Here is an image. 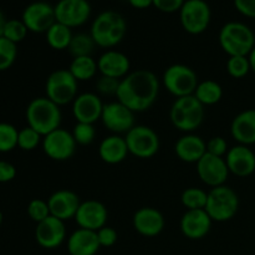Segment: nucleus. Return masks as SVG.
Segmentation results:
<instances>
[{"label": "nucleus", "mask_w": 255, "mask_h": 255, "mask_svg": "<svg viewBox=\"0 0 255 255\" xmlns=\"http://www.w3.org/2000/svg\"><path fill=\"white\" fill-rule=\"evenodd\" d=\"M161 81L154 72L147 69L131 71L120 80L116 99L134 114L151 109L158 99Z\"/></svg>", "instance_id": "f257e3e1"}, {"label": "nucleus", "mask_w": 255, "mask_h": 255, "mask_svg": "<svg viewBox=\"0 0 255 255\" xmlns=\"http://www.w3.org/2000/svg\"><path fill=\"white\" fill-rule=\"evenodd\" d=\"M127 32L126 19L116 10H104L92 21L90 35L96 46L114 49L124 40Z\"/></svg>", "instance_id": "f03ea898"}, {"label": "nucleus", "mask_w": 255, "mask_h": 255, "mask_svg": "<svg viewBox=\"0 0 255 255\" xmlns=\"http://www.w3.org/2000/svg\"><path fill=\"white\" fill-rule=\"evenodd\" d=\"M25 117L27 126L39 132L42 137L61 127V109L46 96L31 100L25 111Z\"/></svg>", "instance_id": "7ed1b4c3"}, {"label": "nucleus", "mask_w": 255, "mask_h": 255, "mask_svg": "<svg viewBox=\"0 0 255 255\" xmlns=\"http://www.w3.org/2000/svg\"><path fill=\"white\" fill-rule=\"evenodd\" d=\"M218 41L229 56H248L255 46V34L242 21H228L221 27Z\"/></svg>", "instance_id": "20e7f679"}, {"label": "nucleus", "mask_w": 255, "mask_h": 255, "mask_svg": "<svg viewBox=\"0 0 255 255\" xmlns=\"http://www.w3.org/2000/svg\"><path fill=\"white\" fill-rule=\"evenodd\" d=\"M204 106L193 96L174 100L169 110V120L173 127L183 133H193L204 121Z\"/></svg>", "instance_id": "39448f33"}, {"label": "nucleus", "mask_w": 255, "mask_h": 255, "mask_svg": "<svg viewBox=\"0 0 255 255\" xmlns=\"http://www.w3.org/2000/svg\"><path fill=\"white\" fill-rule=\"evenodd\" d=\"M241 206L239 196L228 186H219L208 191V199L204 211L213 222L224 223L237 216Z\"/></svg>", "instance_id": "423d86ee"}, {"label": "nucleus", "mask_w": 255, "mask_h": 255, "mask_svg": "<svg viewBox=\"0 0 255 255\" xmlns=\"http://www.w3.org/2000/svg\"><path fill=\"white\" fill-rule=\"evenodd\" d=\"M79 84L69 69H57L47 76L45 96L60 107L66 106L72 104L79 95Z\"/></svg>", "instance_id": "0eeeda50"}, {"label": "nucleus", "mask_w": 255, "mask_h": 255, "mask_svg": "<svg viewBox=\"0 0 255 255\" xmlns=\"http://www.w3.org/2000/svg\"><path fill=\"white\" fill-rule=\"evenodd\" d=\"M198 84L197 72L184 64L171 65L162 75V85L176 99L193 95Z\"/></svg>", "instance_id": "6e6552de"}, {"label": "nucleus", "mask_w": 255, "mask_h": 255, "mask_svg": "<svg viewBox=\"0 0 255 255\" xmlns=\"http://www.w3.org/2000/svg\"><path fill=\"white\" fill-rule=\"evenodd\" d=\"M129 154L139 159H149L156 156L161 147L158 133L146 125H136L125 134Z\"/></svg>", "instance_id": "1a4fd4ad"}, {"label": "nucleus", "mask_w": 255, "mask_h": 255, "mask_svg": "<svg viewBox=\"0 0 255 255\" xmlns=\"http://www.w3.org/2000/svg\"><path fill=\"white\" fill-rule=\"evenodd\" d=\"M179 21L186 32L203 34L212 21V10L206 0H186L179 10Z\"/></svg>", "instance_id": "9d476101"}, {"label": "nucleus", "mask_w": 255, "mask_h": 255, "mask_svg": "<svg viewBox=\"0 0 255 255\" xmlns=\"http://www.w3.org/2000/svg\"><path fill=\"white\" fill-rule=\"evenodd\" d=\"M41 147L50 159L64 162L72 158L76 152L77 143L71 132L60 127L42 137Z\"/></svg>", "instance_id": "9b49d317"}, {"label": "nucleus", "mask_w": 255, "mask_h": 255, "mask_svg": "<svg viewBox=\"0 0 255 255\" xmlns=\"http://www.w3.org/2000/svg\"><path fill=\"white\" fill-rule=\"evenodd\" d=\"M101 122L112 134H126L132 127L136 126L134 112L117 100L105 104Z\"/></svg>", "instance_id": "f8f14e48"}, {"label": "nucleus", "mask_w": 255, "mask_h": 255, "mask_svg": "<svg viewBox=\"0 0 255 255\" xmlns=\"http://www.w3.org/2000/svg\"><path fill=\"white\" fill-rule=\"evenodd\" d=\"M21 20L29 31L45 34L56 22L54 5L42 0L30 2L22 11Z\"/></svg>", "instance_id": "ddd939ff"}, {"label": "nucleus", "mask_w": 255, "mask_h": 255, "mask_svg": "<svg viewBox=\"0 0 255 255\" xmlns=\"http://www.w3.org/2000/svg\"><path fill=\"white\" fill-rule=\"evenodd\" d=\"M54 7L56 21L66 25L70 29L86 24L92 12L89 0H59Z\"/></svg>", "instance_id": "4468645a"}, {"label": "nucleus", "mask_w": 255, "mask_h": 255, "mask_svg": "<svg viewBox=\"0 0 255 255\" xmlns=\"http://www.w3.org/2000/svg\"><path fill=\"white\" fill-rule=\"evenodd\" d=\"M197 174L206 186L211 188L224 186L229 177V169L224 157L206 153L196 163Z\"/></svg>", "instance_id": "2eb2a0df"}, {"label": "nucleus", "mask_w": 255, "mask_h": 255, "mask_svg": "<svg viewBox=\"0 0 255 255\" xmlns=\"http://www.w3.org/2000/svg\"><path fill=\"white\" fill-rule=\"evenodd\" d=\"M71 106L72 116L76 122L95 125L97 121H101L105 104L96 92H82L77 95Z\"/></svg>", "instance_id": "dca6fc26"}, {"label": "nucleus", "mask_w": 255, "mask_h": 255, "mask_svg": "<svg viewBox=\"0 0 255 255\" xmlns=\"http://www.w3.org/2000/svg\"><path fill=\"white\" fill-rule=\"evenodd\" d=\"M107 219H109V211L106 206L96 199L81 202L75 216V222L79 228L92 232H97L102 227L107 226Z\"/></svg>", "instance_id": "f3484780"}, {"label": "nucleus", "mask_w": 255, "mask_h": 255, "mask_svg": "<svg viewBox=\"0 0 255 255\" xmlns=\"http://www.w3.org/2000/svg\"><path fill=\"white\" fill-rule=\"evenodd\" d=\"M35 241L44 249H56L66 241L65 222L50 216L36 224Z\"/></svg>", "instance_id": "a211bd4d"}, {"label": "nucleus", "mask_w": 255, "mask_h": 255, "mask_svg": "<svg viewBox=\"0 0 255 255\" xmlns=\"http://www.w3.org/2000/svg\"><path fill=\"white\" fill-rule=\"evenodd\" d=\"M224 158L233 176L247 178L255 172V153L249 146L237 143L228 149Z\"/></svg>", "instance_id": "6ab92c4d"}, {"label": "nucleus", "mask_w": 255, "mask_h": 255, "mask_svg": "<svg viewBox=\"0 0 255 255\" xmlns=\"http://www.w3.org/2000/svg\"><path fill=\"white\" fill-rule=\"evenodd\" d=\"M47 204L50 208V214L60 221L66 222L70 219H75L81 199L79 194L70 189H59L55 191L47 198Z\"/></svg>", "instance_id": "aec40b11"}, {"label": "nucleus", "mask_w": 255, "mask_h": 255, "mask_svg": "<svg viewBox=\"0 0 255 255\" xmlns=\"http://www.w3.org/2000/svg\"><path fill=\"white\" fill-rule=\"evenodd\" d=\"M133 228L139 236L146 237V238H153L159 236L163 232L166 221L157 208L153 207H142L138 211L134 212L133 218H132Z\"/></svg>", "instance_id": "412c9836"}, {"label": "nucleus", "mask_w": 255, "mask_h": 255, "mask_svg": "<svg viewBox=\"0 0 255 255\" xmlns=\"http://www.w3.org/2000/svg\"><path fill=\"white\" fill-rule=\"evenodd\" d=\"M213 221L204 209L186 211L179 222L182 234L191 241H199L209 234Z\"/></svg>", "instance_id": "4be33fe9"}, {"label": "nucleus", "mask_w": 255, "mask_h": 255, "mask_svg": "<svg viewBox=\"0 0 255 255\" xmlns=\"http://www.w3.org/2000/svg\"><path fill=\"white\" fill-rule=\"evenodd\" d=\"M97 67H99V74L102 76L122 80L131 72V61L124 52L110 49L100 55L97 60Z\"/></svg>", "instance_id": "5701e85b"}, {"label": "nucleus", "mask_w": 255, "mask_h": 255, "mask_svg": "<svg viewBox=\"0 0 255 255\" xmlns=\"http://www.w3.org/2000/svg\"><path fill=\"white\" fill-rule=\"evenodd\" d=\"M174 153L186 163H197L207 153V142L201 136L184 133L174 143Z\"/></svg>", "instance_id": "b1692460"}, {"label": "nucleus", "mask_w": 255, "mask_h": 255, "mask_svg": "<svg viewBox=\"0 0 255 255\" xmlns=\"http://www.w3.org/2000/svg\"><path fill=\"white\" fill-rule=\"evenodd\" d=\"M231 136L238 144H255V109L239 112L231 124Z\"/></svg>", "instance_id": "393cba45"}, {"label": "nucleus", "mask_w": 255, "mask_h": 255, "mask_svg": "<svg viewBox=\"0 0 255 255\" xmlns=\"http://www.w3.org/2000/svg\"><path fill=\"white\" fill-rule=\"evenodd\" d=\"M66 247L70 255H96L101 248L96 232L82 228L70 234Z\"/></svg>", "instance_id": "a878e982"}, {"label": "nucleus", "mask_w": 255, "mask_h": 255, "mask_svg": "<svg viewBox=\"0 0 255 255\" xmlns=\"http://www.w3.org/2000/svg\"><path fill=\"white\" fill-rule=\"evenodd\" d=\"M128 154V147L125 136L111 133L100 142L99 156L105 163L119 164L124 162Z\"/></svg>", "instance_id": "bb28decb"}, {"label": "nucleus", "mask_w": 255, "mask_h": 255, "mask_svg": "<svg viewBox=\"0 0 255 255\" xmlns=\"http://www.w3.org/2000/svg\"><path fill=\"white\" fill-rule=\"evenodd\" d=\"M193 96L204 107L214 106L221 102L222 97H223V87L214 80H203V81H199Z\"/></svg>", "instance_id": "cd10ccee"}, {"label": "nucleus", "mask_w": 255, "mask_h": 255, "mask_svg": "<svg viewBox=\"0 0 255 255\" xmlns=\"http://www.w3.org/2000/svg\"><path fill=\"white\" fill-rule=\"evenodd\" d=\"M69 71L79 82H85L92 80L99 72L97 60L92 56L74 57L70 62Z\"/></svg>", "instance_id": "c85d7f7f"}, {"label": "nucleus", "mask_w": 255, "mask_h": 255, "mask_svg": "<svg viewBox=\"0 0 255 255\" xmlns=\"http://www.w3.org/2000/svg\"><path fill=\"white\" fill-rule=\"evenodd\" d=\"M72 36H74L72 29L57 21L45 32L47 45L52 50H56V51H62V50L69 49Z\"/></svg>", "instance_id": "c756f323"}, {"label": "nucleus", "mask_w": 255, "mask_h": 255, "mask_svg": "<svg viewBox=\"0 0 255 255\" xmlns=\"http://www.w3.org/2000/svg\"><path fill=\"white\" fill-rule=\"evenodd\" d=\"M95 47H96V44H95L90 32L89 34L87 32H79V34H74L67 51L70 52L72 59L80 56H91Z\"/></svg>", "instance_id": "7c9ffc66"}, {"label": "nucleus", "mask_w": 255, "mask_h": 255, "mask_svg": "<svg viewBox=\"0 0 255 255\" xmlns=\"http://www.w3.org/2000/svg\"><path fill=\"white\" fill-rule=\"evenodd\" d=\"M207 199H208V192L198 187H189L181 194V202L186 211L204 209L207 206Z\"/></svg>", "instance_id": "2f4dec72"}, {"label": "nucleus", "mask_w": 255, "mask_h": 255, "mask_svg": "<svg viewBox=\"0 0 255 255\" xmlns=\"http://www.w3.org/2000/svg\"><path fill=\"white\" fill-rule=\"evenodd\" d=\"M19 129L11 124L0 122V153H7L17 147Z\"/></svg>", "instance_id": "473e14b6"}, {"label": "nucleus", "mask_w": 255, "mask_h": 255, "mask_svg": "<svg viewBox=\"0 0 255 255\" xmlns=\"http://www.w3.org/2000/svg\"><path fill=\"white\" fill-rule=\"evenodd\" d=\"M42 143V136L37 131L29 126L19 129L17 136V147L22 151H34Z\"/></svg>", "instance_id": "72a5a7b5"}, {"label": "nucleus", "mask_w": 255, "mask_h": 255, "mask_svg": "<svg viewBox=\"0 0 255 255\" xmlns=\"http://www.w3.org/2000/svg\"><path fill=\"white\" fill-rule=\"evenodd\" d=\"M27 32L29 30L21 19H10L6 20L2 36L17 45L26 37Z\"/></svg>", "instance_id": "f704fd0d"}, {"label": "nucleus", "mask_w": 255, "mask_h": 255, "mask_svg": "<svg viewBox=\"0 0 255 255\" xmlns=\"http://www.w3.org/2000/svg\"><path fill=\"white\" fill-rule=\"evenodd\" d=\"M226 69L233 79H243L252 71L248 56H229Z\"/></svg>", "instance_id": "c9c22d12"}, {"label": "nucleus", "mask_w": 255, "mask_h": 255, "mask_svg": "<svg viewBox=\"0 0 255 255\" xmlns=\"http://www.w3.org/2000/svg\"><path fill=\"white\" fill-rule=\"evenodd\" d=\"M17 57L16 44L0 36V71H6L14 65Z\"/></svg>", "instance_id": "e433bc0d"}, {"label": "nucleus", "mask_w": 255, "mask_h": 255, "mask_svg": "<svg viewBox=\"0 0 255 255\" xmlns=\"http://www.w3.org/2000/svg\"><path fill=\"white\" fill-rule=\"evenodd\" d=\"M71 133L77 146H89L96 138V128H95V125L91 124L76 122Z\"/></svg>", "instance_id": "4c0bfd02"}, {"label": "nucleus", "mask_w": 255, "mask_h": 255, "mask_svg": "<svg viewBox=\"0 0 255 255\" xmlns=\"http://www.w3.org/2000/svg\"><path fill=\"white\" fill-rule=\"evenodd\" d=\"M27 216L31 221H34L35 223H40V222L45 221L47 217H50V208L47 201L40 198H34L29 202L27 204Z\"/></svg>", "instance_id": "58836bf2"}, {"label": "nucleus", "mask_w": 255, "mask_h": 255, "mask_svg": "<svg viewBox=\"0 0 255 255\" xmlns=\"http://www.w3.org/2000/svg\"><path fill=\"white\" fill-rule=\"evenodd\" d=\"M120 86V80L114 79V77L102 76L100 75L99 79L96 80V94L101 96H115L117 95V90Z\"/></svg>", "instance_id": "ea45409f"}, {"label": "nucleus", "mask_w": 255, "mask_h": 255, "mask_svg": "<svg viewBox=\"0 0 255 255\" xmlns=\"http://www.w3.org/2000/svg\"><path fill=\"white\" fill-rule=\"evenodd\" d=\"M228 149V142L222 136H214L207 142V153L213 154V156L226 157Z\"/></svg>", "instance_id": "a19ab883"}, {"label": "nucleus", "mask_w": 255, "mask_h": 255, "mask_svg": "<svg viewBox=\"0 0 255 255\" xmlns=\"http://www.w3.org/2000/svg\"><path fill=\"white\" fill-rule=\"evenodd\" d=\"M96 233L101 248H110V247H114L115 244H116L117 239H119V233H117L116 229L109 226L102 227V228L99 229Z\"/></svg>", "instance_id": "79ce46f5"}, {"label": "nucleus", "mask_w": 255, "mask_h": 255, "mask_svg": "<svg viewBox=\"0 0 255 255\" xmlns=\"http://www.w3.org/2000/svg\"><path fill=\"white\" fill-rule=\"evenodd\" d=\"M186 0H153V6L166 14H172L181 10Z\"/></svg>", "instance_id": "37998d69"}, {"label": "nucleus", "mask_w": 255, "mask_h": 255, "mask_svg": "<svg viewBox=\"0 0 255 255\" xmlns=\"http://www.w3.org/2000/svg\"><path fill=\"white\" fill-rule=\"evenodd\" d=\"M233 4L243 16L255 19V0H233Z\"/></svg>", "instance_id": "c03bdc74"}, {"label": "nucleus", "mask_w": 255, "mask_h": 255, "mask_svg": "<svg viewBox=\"0 0 255 255\" xmlns=\"http://www.w3.org/2000/svg\"><path fill=\"white\" fill-rule=\"evenodd\" d=\"M16 177V168L7 161H0V183L11 182Z\"/></svg>", "instance_id": "a18cd8bd"}, {"label": "nucleus", "mask_w": 255, "mask_h": 255, "mask_svg": "<svg viewBox=\"0 0 255 255\" xmlns=\"http://www.w3.org/2000/svg\"><path fill=\"white\" fill-rule=\"evenodd\" d=\"M132 7L134 9L143 10L149 6H153V0H127Z\"/></svg>", "instance_id": "49530a36"}, {"label": "nucleus", "mask_w": 255, "mask_h": 255, "mask_svg": "<svg viewBox=\"0 0 255 255\" xmlns=\"http://www.w3.org/2000/svg\"><path fill=\"white\" fill-rule=\"evenodd\" d=\"M248 59H249V64H251L252 71H253L255 74V46L253 47V50L251 51V54L248 55Z\"/></svg>", "instance_id": "de8ad7c7"}, {"label": "nucleus", "mask_w": 255, "mask_h": 255, "mask_svg": "<svg viewBox=\"0 0 255 255\" xmlns=\"http://www.w3.org/2000/svg\"><path fill=\"white\" fill-rule=\"evenodd\" d=\"M6 20L7 19L4 16L1 10H0V36H2V32H4V27H5V24H6Z\"/></svg>", "instance_id": "09e8293b"}, {"label": "nucleus", "mask_w": 255, "mask_h": 255, "mask_svg": "<svg viewBox=\"0 0 255 255\" xmlns=\"http://www.w3.org/2000/svg\"><path fill=\"white\" fill-rule=\"evenodd\" d=\"M2 221H4V216H2V212L0 211V226L2 224Z\"/></svg>", "instance_id": "8fccbe9b"}]
</instances>
